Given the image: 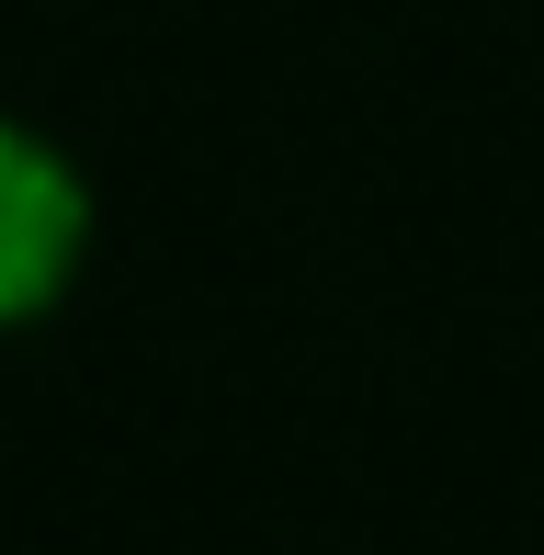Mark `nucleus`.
I'll return each instance as SVG.
<instances>
[{
	"label": "nucleus",
	"mask_w": 544,
	"mask_h": 555,
	"mask_svg": "<svg viewBox=\"0 0 544 555\" xmlns=\"http://www.w3.org/2000/svg\"><path fill=\"white\" fill-rule=\"evenodd\" d=\"M91 261V182L57 137L0 114V330H35Z\"/></svg>",
	"instance_id": "obj_1"
}]
</instances>
